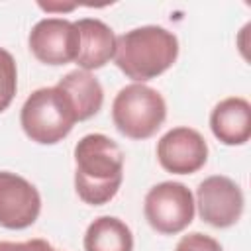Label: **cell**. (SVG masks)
Wrapping results in <instances>:
<instances>
[{
    "label": "cell",
    "instance_id": "6da1fadb",
    "mask_svg": "<svg viewBox=\"0 0 251 251\" xmlns=\"http://www.w3.org/2000/svg\"><path fill=\"white\" fill-rule=\"evenodd\" d=\"M75 190L84 204H108L124 180L122 147L104 133H88L75 145Z\"/></svg>",
    "mask_w": 251,
    "mask_h": 251
},
{
    "label": "cell",
    "instance_id": "7a4b0ae2",
    "mask_svg": "<svg viewBox=\"0 0 251 251\" xmlns=\"http://www.w3.org/2000/svg\"><path fill=\"white\" fill-rule=\"evenodd\" d=\"M178 57V39L161 25L133 27L116 35L114 63L133 82H147L169 71Z\"/></svg>",
    "mask_w": 251,
    "mask_h": 251
},
{
    "label": "cell",
    "instance_id": "3957f363",
    "mask_svg": "<svg viewBox=\"0 0 251 251\" xmlns=\"http://www.w3.org/2000/svg\"><path fill=\"white\" fill-rule=\"evenodd\" d=\"M20 124L31 141L55 145L71 133L76 118L57 86H43L25 98L20 112Z\"/></svg>",
    "mask_w": 251,
    "mask_h": 251
},
{
    "label": "cell",
    "instance_id": "277c9868",
    "mask_svg": "<svg viewBox=\"0 0 251 251\" xmlns=\"http://www.w3.org/2000/svg\"><path fill=\"white\" fill-rule=\"evenodd\" d=\"M167 118L165 98L151 86L131 82L116 94L112 102V122L129 139H149Z\"/></svg>",
    "mask_w": 251,
    "mask_h": 251
},
{
    "label": "cell",
    "instance_id": "5b68a950",
    "mask_svg": "<svg viewBox=\"0 0 251 251\" xmlns=\"http://www.w3.org/2000/svg\"><path fill=\"white\" fill-rule=\"evenodd\" d=\"M194 196L182 184L165 180L149 188L143 200V214L147 224L163 235L184 231L194 220Z\"/></svg>",
    "mask_w": 251,
    "mask_h": 251
},
{
    "label": "cell",
    "instance_id": "8992f818",
    "mask_svg": "<svg viewBox=\"0 0 251 251\" xmlns=\"http://www.w3.org/2000/svg\"><path fill=\"white\" fill-rule=\"evenodd\" d=\"M200 218L214 227H231L243 214V192L235 180L224 175L204 178L196 188V202Z\"/></svg>",
    "mask_w": 251,
    "mask_h": 251
},
{
    "label": "cell",
    "instance_id": "52a82bcc",
    "mask_svg": "<svg viewBox=\"0 0 251 251\" xmlns=\"http://www.w3.org/2000/svg\"><path fill=\"white\" fill-rule=\"evenodd\" d=\"M27 43L39 63L59 67L76 59L78 31L71 20L43 18L31 27Z\"/></svg>",
    "mask_w": 251,
    "mask_h": 251
},
{
    "label": "cell",
    "instance_id": "ba28073f",
    "mask_svg": "<svg viewBox=\"0 0 251 251\" xmlns=\"http://www.w3.org/2000/svg\"><path fill=\"white\" fill-rule=\"evenodd\" d=\"M157 161L173 175H192L208 161V143L200 131L180 126L157 141Z\"/></svg>",
    "mask_w": 251,
    "mask_h": 251
},
{
    "label": "cell",
    "instance_id": "9c48e42d",
    "mask_svg": "<svg viewBox=\"0 0 251 251\" xmlns=\"http://www.w3.org/2000/svg\"><path fill=\"white\" fill-rule=\"evenodd\" d=\"M39 212V190L24 176L0 171V226L6 229H25L35 224Z\"/></svg>",
    "mask_w": 251,
    "mask_h": 251
},
{
    "label": "cell",
    "instance_id": "30bf717a",
    "mask_svg": "<svg viewBox=\"0 0 251 251\" xmlns=\"http://www.w3.org/2000/svg\"><path fill=\"white\" fill-rule=\"evenodd\" d=\"M78 31V49L75 63L82 71L102 69L110 59H114L116 51V33L114 29L96 18H82L75 22Z\"/></svg>",
    "mask_w": 251,
    "mask_h": 251
},
{
    "label": "cell",
    "instance_id": "8fae6325",
    "mask_svg": "<svg viewBox=\"0 0 251 251\" xmlns=\"http://www.w3.org/2000/svg\"><path fill=\"white\" fill-rule=\"evenodd\" d=\"M210 129L224 145H243L251 137V104L229 96L218 102L210 114Z\"/></svg>",
    "mask_w": 251,
    "mask_h": 251
},
{
    "label": "cell",
    "instance_id": "7c38bea8",
    "mask_svg": "<svg viewBox=\"0 0 251 251\" xmlns=\"http://www.w3.org/2000/svg\"><path fill=\"white\" fill-rule=\"evenodd\" d=\"M55 86L65 94L71 110L75 112L76 122L90 120L100 112L104 102V90L98 78L88 71H71L65 76H61Z\"/></svg>",
    "mask_w": 251,
    "mask_h": 251
},
{
    "label": "cell",
    "instance_id": "4fadbf2b",
    "mask_svg": "<svg viewBox=\"0 0 251 251\" xmlns=\"http://www.w3.org/2000/svg\"><path fill=\"white\" fill-rule=\"evenodd\" d=\"M84 251H133V233L116 216L96 218L84 231Z\"/></svg>",
    "mask_w": 251,
    "mask_h": 251
},
{
    "label": "cell",
    "instance_id": "5bb4252c",
    "mask_svg": "<svg viewBox=\"0 0 251 251\" xmlns=\"http://www.w3.org/2000/svg\"><path fill=\"white\" fill-rule=\"evenodd\" d=\"M18 90V67L10 51L0 47V114L8 110Z\"/></svg>",
    "mask_w": 251,
    "mask_h": 251
},
{
    "label": "cell",
    "instance_id": "9a60e30c",
    "mask_svg": "<svg viewBox=\"0 0 251 251\" xmlns=\"http://www.w3.org/2000/svg\"><path fill=\"white\" fill-rule=\"evenodd\" d=\"M175 251H224V249L218 239H214L206 233H200V231H192V233L180 237Z\"/></svg>",
    "mask_w": 251,
    "mask_h": 251
},
{
    "label": "cell",
    "instance_id": "2e32d148",
    "mask_svg": "<svg viewBox=\"0 0 251 251\" xmlns=\"http://www.w3.org/2000/svg\"><path fill=\"white\" fill-rule=\"evenodd\" d=\"M0 251H57L45 239H27V241H0Z\"/></svg>",
    "mask_w": 251,
    "mask_h": 251
}]
</instances>
